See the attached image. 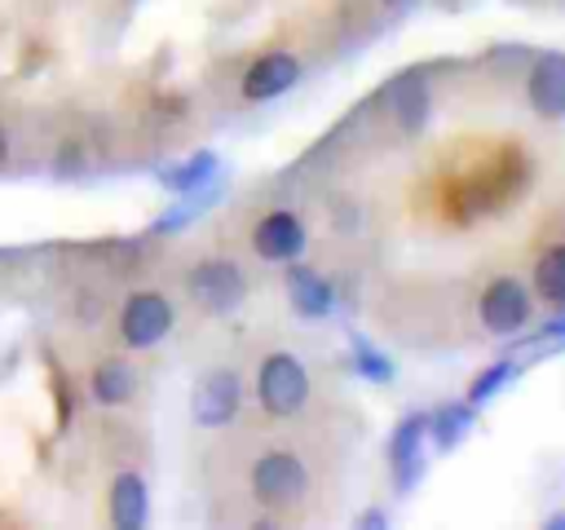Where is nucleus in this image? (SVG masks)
Returning <instances> with one entry per match:
<instances>
[{
	"mask_svg": "<svg viewBox=\"0 0 565 530\" xmlns=\"http://www.w3.org/2000/svg\"><path fill=\"white\" fill-rule=\"evenodd\" d=\"M256 402L274 420H287V415H296L309 402V371L300 367L296 353L278 349V353H269L260 362V371H256Z\"/></svg>",
	"mask_w": 565,
	"mask_h": 530,
	"instance_id": "1",
	"label": "nucleus"
},
{
	"mask_svg": "<svg viewBox=\"0 0 565 530\" xmlns=\"http://www.w3.org/2000/svg\"><path fill=\"white\" fill-rule=\"evenodd\" d=\"M309 490V468L291 451H265L252 464V499L265 508H287Z\"/></svg>",
	"mask_w": 565,
	"mask_h": 530,
	"instance_id": "2",
	"label": "nucleus"
},
{
	"mask_svg": "<svg viewBox=\"0 0 565 530\" xmlns=\"http://www.w3.org/2000/svg\"><path fill=\"white\" fill-rule=\"evenodd\" d=\"M243 406V380L230 367H212L190 389V415L199 428H225Z\"/></svg>",
	"mask_w": 565,
	"mask_h": 530,
	"instance_id": "3",
	"label": "nucleus"
},
{
	"mask_svg": "<svg viewBox=\"0 0 565 530\" xmlns=\"http://www.w3.org/2000/svg\"><path fill=\"white\" fill-rule=\"evenodd\" d=\"M177 314L163 292H132L119 309V336L128 349H154L172 331Z\"/></svg>",
	"mask_w": 565,
	"mask_h": 530,
	"instance_id": "4",
	"label": "nucleus"
},
{
	"mask_svg": "<svg viewBox=\"0 0 565 530\" xmlns=\"http://www.w3.org/2000/svg\"><path fill=\"white\" fill-rule=\"evenodd\" d=\"M190 296L207 309V314H234L247 296V278L234 261L225 256H212V261H199L190 269Z\"/></svg>",
	"mask_w": 565,
	"mask_h": 530,
	"instance_id": "5",
	"label": "nucleus"
},
{
	"mask_svg": "<svg viewBox=\"0 0 565 530\" xmlns=\"http://www.w3.org/2000/svg\"><path fill=\"white\" fill-rule=\"evenodd\" d=\"M530 287L521 283V278H512V274H503V278H490L486 283V292H481V327L490 331V336H516L525 322H530Z\"/></svg>",
	"mask_w": 565,
	"mask_h": 530,
	"instance_id": "6",
	"label": "nucleus"
},
{
	"mask_svg": "<svg viewBox=\"0 0 565 530\" xmlns=\"http://www.w3.org/2000/svg\"><path fill=\"white\" fill-rule=\"evenodd\" d=\"M424 437H428V411H411L388 433V473L397 490H415L424 477Z\"/></svg>",
	"mask_w": 565,
	"mask_h": 530,
	"instance_id": "7",
	"label": "nucleus"
},
{
	"mask_svg": "<svg viewBox=\"0 0 565 530\" xmlns=\"http://www.w3.org/2000/svg\"><path fill=\"white\" fill-rule=\"evenodd\" d=\"M305 225H300V216L296 212H287V208H278V212H265L260 221H256V230H252V247H256V256L260 261H296L300 252H305Z\"/></svg>",
	"mask_w": 565,
	"mask_h": 530,
	"instance_id": "8",
	"label": "nucleus"
},
{
	"mask_svg": "<svg viewBox=\"0 0 565 530\" xmlns=\"http://www.w3.org/2000/svg\"><path fill=\"white\" fill-rule=\"evenodd\" d=\"M525 97L543 119L565 115V53H539V62L525 75Z\"/></svg>",
	"mask_w": 565,
	"mask_h": 530,
	"instance_id": "9",
	"label": "nucleus"
},
{
	"mask_svg": "<svg viewBox=\"0 0 565 530\" xmlns=\"http://www.w3.org/2000/svg\"><path fill=\"white\" fill-rule=\"evenodd\" d=\"M300 80V62L291 53H265L243 71V97L247 102H274L287 88H296Z\"/></svg>",
	"mask_w": 565,
	"mask_h": 530,
	"instance_id": "10",
	"label": "nucleus"
},
{
	"mask_svg": "<svg viewBox=\"0 0 565 530\" xmlns=\"http://www.w3.org/2000/svg\"><path fill=\"white\" fill-rule=\"evenodd\" d=\"M287 300H291V309H296L305 322L331 318V309H335L331 283H327L318 269H305V265H291V269H287Z\"/></svg>",
	"mask_w": 565,
	"mask_h": 530,
	"instance_id": "11",
	"label": "nucleus"
},
{
	"mask_svg": "<svg viewBox=\"0 0 565 530\" xmlns=\"http://www.w3.org/2000/svg\"><path fill=\"white\" fill-rule=\"evenodd\" d=\"M110 521L119 530H141L150 521V486L141 473H119L110 481Z\"/></svg>",
	"mask_w": 565,
	"mask_h": 530,
	"instance_id": "12",
	"label": "nucleus"
},
{
	"mask_svg": "<svg viewBox=\"0 0 565 530\" xmlns=\"http://www.w3.org/2000/svg\"><path fill=\"white\" fill-rule=\"evenodd\" d=\"M93 402H102V406H124L128 398H132V389H137V371L124 362V358H106L97 371H93Z\"/></svg>",
	"mask_w": 565,
	"mask_h": 530,
	"instance_id": "13",
	"label": "nucleus"
},
{
	"mask_svg": "<svg viewBox=\"0 0 565 530\" xmlns=\"http://www.w3.org/2000/svg\"><path fill=\"white\" fill-rule=\"evenodd\" d=\"M388 102H393V115L406 132H415L424 119H428V88L419 75H402L393 88H388Z\"/></svg>",
	"mask_w": 565,
	"mask_h": 530,
	"instance_id": "14",
	"label": "nucleus"
},
{
	"mask_svg": "<svg viewBox=\"0 0 565 530\" xmlns=\"http://www.w3.org/2000/svg\"><path fill=\"white\" fill-rule=\"evenodd\" d=\"M534 296L552 309L565 305V243H552L539 261H534Z\"/></svg>",
	"mask_w": 565,
	"mask_h": 530,
	"instance_id": "15",
	"label": "nucleus"
},
{
	"mask_svg": "<svg viewBox=\"0 0 565 530\" xmlns=\"http://www.w3.org/2000/svg\"><path fill=\"white\" fill-rule=\"evenodd\" d=\"M212 172H216V155H212V150H199V155H190L185 163L163 168V172H159V181H163V190L194 194V190H203V186L212 181Z\"/></svg>",
	"mask_w": 565,
	"mask_h": 530,
	"instance_id": "16",
	"label": "nucleus"
},
{
	"mask_svg": "<svg viewBox=\"0 0 565 530\" xmlns=\"http://www.w3.org/2000/svg\"><path fill=\"white\" fill-rule=\"evenodd\" d=\"M472 428V406H441L428 415V437L437 451H455Z\"/></svg>",
	"mask_w": 565,
	"mask_h": 530,
	"instance_id": "17",
	"label": "nucleus"
},
{
	"mask_svg": "<svg viewBox=\"0 0 565 530\" xmlns=\"http://www.w3.org/2000/svg\"><path fill=\"white\" fill-rule=\"evenodd\" d=\"M353 371L366 375V380H375V384H388L393 380V362L371 340H362V336H353Z\"/></svg>",
	"mask_w": 565,
	"mask_h": 530,
	"instance_id": "18",
	"label": "nucleus"
},
{
	"mask_svg": "<svg viewBox=\"0 0 565 530\" xmlns=\"http://www.w3.org/2000/svg\"><path fill=\"white\" fill-rule=\"evenodd\" d=\"M508 375H512V358H499V362H490L477 380H472V389H468V406H481V402H490L503 384H508Z\"/></svg>",
	"mask_w": 565,
	"mask_h": 530,
	"instance_id": "19",
	"label": "nucleus"
},
{
	"mask_svg": "<svg viewBox=\"0 0 565 530\" xmlns=\"http://www.w3.org/2000/svg\"><path fill=\"white\" fill-rule=\"evenodd\" d=\"M358 526H366V530H380V526H388V517L371 508V512H362V517H358Z\"/></svg>",
	"mask_w": 565,
	"mask_h": 530,
	"instance_id": "20",
	"label": "nucleus"
},
{
	"mask_svg": "<svg viewBox=\"0 0 565 530\" xmlns=\"http://www.w3.org/2000/svg\"><path fill=\"white\" fill-rule=\"evenodd\" d=\"M4 155H9V137H4V128H0V163H4Z\"/></svg>",
	"mask_w": 565,
	"mask_h": 530,
	"instance_id": "21",
	"label": "nucleus"
},
{
	"mask_svg": "<svg viewBox=\"0 0 565 530\" xmlns=\"http://www.w3.org/2000/svg\"><path fill=\"white\" fill-rule=\"evenodd\" d=\"M384 4H406V0H384Z\"/></svg>",
	"mask_w": 565,
	"mask_h": 530,
	"instance_id": "22",
	"label": "nucleus"
}]
</instances>
